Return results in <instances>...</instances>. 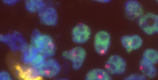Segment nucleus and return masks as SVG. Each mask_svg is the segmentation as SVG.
<instances>
[{
	"instance_id": "f257e3e1",
	"label": "nucleus",
	"mask_w": 158,
	"mask_h": 80,
	"mask_svg": "<svg viewBox=\"0 0 158 80\" xmlns=\"http://www.w3.org/2000/svg\"><path fill=\"white\" fill-rule=\"evenodd\" d=\"M30 44L47 58H52L56 53V48L52 38L48 35L41 33L37 29L32 31Z\"/></svg>"
},
{
	"instance_id": "f03ea898",
	"label": "nucleus",
	"mask_w": 158,
	"mask_h": 80,
	"mask_svg": "<svg viewBox=\"0 0 158 80\" xmlns=\"http://www.w3.org/2000/svg\"><path fill=\"white\" fill-rule=\"evenodd\" d=\"M87 55L85 49L79 45L64 50L62 54L63 58L71 63L72 68L75 70H79L81 68L85 61Z\"/></svg>"
},
{
	"instance_id": "7ed1b4c3",
	"label": "nucleus",
	"mask_w": 158,
	"mask_h": 80,
	"mask_svg": "<svg viewBox=\"0 0 158 80\" xmlns=\"http://www.w3.org/2000/svg\"><path fill=\"white\" fill-rule=\"evenodd\" d=\"M0 41L7 45L12 51L22 53L29 45L23 34L17 31H13L11 34H1Z\"/></svg>"
},
{
	"instance_id": "20e7f679",
	"label": "nucleus",
	"mask_w": 158,
	"mask_h": 80,
	"mask_svg": "<svg viewBox=\"0 0 158 80\" xmlns=\"http://www.w3.org/2000/svg\"><path fill=\"white\" fill-rule=\"evenodd\" d=\"M127 62L122 56L116 54L110 56L105 64V69L112 75L124 74L127 70Z\"/></svg>"
},
{
	"instance_id": "39448f33",
	"label": "nucleus",
	"mask_w": 158,
	"mask_h": 80,
	"mask_svg": "<svg viewBox=\"0 0 158 80\" xmlns=\"http://www.w3.org/2000/svg\"><path fill=\"white\" fill-rule=\"evenodd\" d=\"M137 21L140 28L146 35L158 34V14L148 13L144 14Z\"/></svg>"
},
{
	"instance_id": "423d86ee",
	"label": "nucleus",
	"mask_w": 158,
	"mask_h": 80,
	"mask_svg": "<svg viewBox=\"0 0 158 80\" xmlns=\"http://www.w3.org/2000/svg\"><path fill=\"white\" fill-rule=\"evenodd\" d=\"M111 37L110 33L104 30L97 31L94 38V47L96 53L103 56L108 52L110 46Z\"/></svg>"
},
{
	"instance_id": "0eeeda50",
	"label": "nucleus",
	"mask_w": 158,
	"mask_h": 80,
	"mask_svg": "<svg viewBox=\"0 0 158 80\" xmlns=\"http://www.w3.org/2000/svg\"><path fill=\"white\" fill-rule=\"evenodd\" d=\"M36 69L42 78H52L59 74L61 66L57 60L50 58H46L42 65Z\"/></svg>"
},
{
	"instance_id": "6e6552de",
	"label": "nucleus",
	"mask_w": 158,
	"mask_h": 80,
	"mask_svg": "<svg viewBox=\"0 0 158 80\" xmlns=\"http://www.w3.org/2000/svg\"><path fill=\"white\" fill-rule=\"evenodd\" d=\"M92 30L87 24L80 22L75 26L71 31L72 41L79 46L87 43L90 39Z\"/></svg>"
},
{
	"instance_id": "1a4fd4ad",
	"label": "nucleus",
	"mask_w": 158,
	"mask_h": 80,
	"mask_svg": "<svg viewBox=\"0 0 158 80\" xmlns=\"http://www.w3.org/2000/svg\"><path fill=\"white\" fill-rule=\"evenodd\" d=\"M39 20L42 24L48 26H54L58 22V17L56 9L45 3L44 6L38 12Z\"/></svg>"
},
{
	"instance_id": "9d476101",
	"label": "nucleus",
	"mask_w": 158,
	"mask_h": 80,
	"mask_svg": "<svg viewBox=\"0 0 158 80\" xmlns=\"http://www.w3.org/2000/svg\"><path fill=\"white\" fill-rule=\"evenodd\" d=\"M124 12L129 19L138 20L144 14L141 4L136 0H128L124 5Z\"/></svg>"
},
{
	"instance_id": "9b49d317",
	"label": "nucleus",
	"mask_w": 158,
	"mask_h": 80,
	"mask_svg": "<svg viewBox=\"0 0 158 80\" xmlns=\"http://www.w3.org/2000/svg\"><path fill=\"white\" fill-rule=\"evenodd\" d=\"M120 42L123 47L129 53L139 49L143 44L142 38L137 34L123 35Z\"/></svg>"
},
{
	"instance_id": "f8f14e48",
	"label": "nucleus",
	"mask_w": 158,
	"mask_h": 80,
	"mask_svg": "<svg viewBox=\"0 0 158 80\" xmlns=\"http://www.w3.org/2000/svg\"><path fill=\"white\" fill-rule=\"evenodd\" d=\"M16 73L21 79L25 80H37L42 78L37 69L30 64L18 66Z\"/></svg>"
},
{
	"instance_id": "ddd939ff",
	"label": "nucleus",
	"mask_w": 158,
	"mask_h": 80,
	"mask_svg": "<svg viewBox=\"0 0 158 80\" xmlns=\"http://www.w3.org/2000/svg\"><path fill=\"white\" fill-rule=\"evenodd\" d=\"M85 79L86 80H111L112 78L105 69L94 68L88 71Z\"/></svg>"
},
{
	"instance_id": "4468645a",
	"label": "nucleus",
	"mask_w": 158,
	"mask_h": 80,
	"mask_svg": "<svg viewBox=\"0 0 158 80\" xmlns=\"http://www.w3.org/2000/svg\"><path fill=\"white\" fill-rule=\"evenodd\" d=\"M141 73L147 78H153L157 74V69L155 65L142 57L139 64Z\"/></svg>"
},
{
	"instance_id": "2eb2a0df",
	"label": "nucleus",
	"mask_w": 158,
	"mask_h": 80,
	"mask_svg": "<svg viewBox=\"0 0 158 80\" xmlns=\"http://www.w3.org/2000/svg\"><path fill=\"white\" fill-rule=\"evenodd\" d=\"M22 53V58L23 62L24 64H29L39 52L35 47L30 44Z\"/></svg>"
},
{
	"instance_id": "dca6fc26",
	"label": "nucleus",
	"mask_w": 158,
	"mask_h": 80,
	"mask_svg": "<svg viewBox=\"0 0 158 80\" xmlns=\"http://www.w3.org/2000/svg\"><path fill=\"white\" fill-rule=\"evenodd\" d=\"M45 2L41 0H26L25 6L26 10L31 13L37 12L44 6Z\"/></svg>"
},
{
	"instance_id": "f3484780",
	"label": "nucleus",
	"mask_w": 158,
	"mask_h": 80,
	"mask_svg": "<svg viewBox=\"0 0 158 80\" xmlns=\"http://www.w3.org/2000/svg\"><path fill=\"white\" fill-rule=\"evenodd\" d=\"M142 57L155 65L158 63V51L155 49H146L143 52Z\"/></svg>"
},
{
	"instance_id": "a211bd4d",
	"label": "nucleus",
	"mask_w": 158,
	"mask_h": 80,
	"mask_svg": "<svg viewBox=\"0 0 158 80\" xmlns=\"http://www.w3.org/2000/svg\"><path fill=\"white\" fill-rule=\"evenodd\" d=\"M46 58L43 54L39 53L29 64L35 68H37L42 65Z\"/></svg>"
},
{
	"instance_id": "6ab92c4d",
	"label": "nucleus",
	"mask_w": 158,
	"mask_h": 80,
	"mask_svg": "<svg viewBox=\"0 0 158 80\" xmlns=\"http://www.w3.org/2000/svg\"><path fill=\"white\" fill-rule=\"evenodd\" d=\"M147 77L143 74L132 73L126 76L125 80H145Z\"/></svg>"
},
{
	"instance_id": "aec40b11",
	"label": "nucleus",
	"mask_w": 158,
	"mask_h": 80,
	"mask_svg": "<svg viewBox=\"0 0 158 80\" xmlns=\"http://www.w3.org/2000/svg\"><path fill=\"white\" fill-rule=\"evenodd\" d=\"M0 80H11L12 78L10 73L7 71L3 70L0 73Z\"/></svg>"
},
{
	"instance_id": "412c9836",
	"label": "nucleus",
	"mask_w": 158,
	"mask_h": 80,
	"mask_svg": "<svg viewBox=\"0 0 158 80\" xmlns=\"http://www.w3.org/2000/svg\"><path fill=\"white\" fill-rule=\"evenodd\" d=\"M18 1L17 0H4L3 2L5 4L9 5H13L16 4Z\"/></svg>"
},
{
	"instance_id": "4be33fe9",
	"label": "nucleus",
	"mask_w": 158,
	"mask_h": 80,
	"mask_svg": "<svg viewBox=\"0 0 158 80\" xmlns=\"http://www.w3.org/2000/svg\"><path fill=\"white\" fill-rule=\"evenodd\" d=\"M95 1L97 2L103 4L109 3L111 1L110 0H96Z\"/></svg>"
},
{
	"instance_id": "5701e85b",
	"label": "nucleus",
	"mask_w": 158,
	"mask_h": 80,
	"mask_svg": "<svg viewBox=\"0 0 158 80\" xmlns=\"http://www.w3.org/2000/svg\"><path fill=\"white\" fill-rule=\"evenodd\" d=\"M157 2L158 3V0H156Z\"/></svg>"
}]
</instances>
